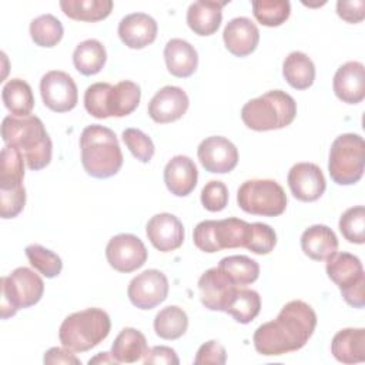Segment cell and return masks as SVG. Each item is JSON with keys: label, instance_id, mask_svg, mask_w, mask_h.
<instances>
[{"label": "cell", "instance_id": "32", "mask_svg": "<svg viewBox=\"0 0 365 365\" xmlns=\"http://www.w3.org/2000/svg\"><path fill=\"white\" fill-rule=\"evenodd\" d=\"M24 157L20 150L4 145L0 154V190H16L23 187Z\"/></svg>", "mask_w": 365, "mask_h": 365}, {"label": "cell", "instance_id": "33", "mask_svg": "<svg viewBox=\"0 0 365 365\" xmlns=\"http://www.w3.org/2000/svg\"><path fill=\"white\" fill-rule=\"evenodd\" d=\"M218 268L237 285L245 287L259 277V265L247 255H230L220 261Z\"/></svg>", "mask_w": 365, "mask_h": 365}, {"label": "cell", "instance_id": "39", "mask_svg": "<svg viewBox=\"0 0 365 365\" xmlns=\"http://www.w3.org/2000/svg\"><path fill=\"white\" fill-rule=\"evenodd\" d=\"M26 257L30 265L46 278H54L61 272V258L43 245L31 244L26 247Z\"/></svg>", "mask_w": 365, "mask_h": 365}, {"label": "cell", "instance_id": "35", "mask_svg": "<svg viewBox=\"0 0 365 365\" xmlns=\"http://www.w3.org/2000/svg\"><path fill=\"white\" fill-rule=\"evenodd\" d=\"M188 328L185 311L177 305L163 308L154 318V331L163 339H178Z\"/></svg>", "mask_w": 365, "mask_h": 365}, {"label": "cell", "instance_id": "7", "mask_svg": "<svg viewBox=\"0 0 365 365\" xmlns=\"http://www.w3.org/2000/svg\"><path fill=\"white\" fill-rule=\"evenodd\" d=\"M44 292V282L38 274L27 267H19L7 277H1V319L13 317L19 309L36 305Z\"/></svg>", "mask_w": 365, "mask_h": 365}, {"label": "cell", "instance_id": "41", "mask_svg": "<svg viewBox=\"0 0 365 365\" xmlns=\"http://www.w3.org/2000/svg\"><path fill=\"white\" fill-rule=\"evenodd\" d=\"M277 244V234L274 228L264 222H251L244 248L258 255L269 254Z\"/></svg>", "mask_w": 365, "mask_h": 365}, {"label": "cell", "instance_id": "13", "mask_svg": "<svg viewBox=\"0 0 365 365\" xmlns=\"http://www.w3.org/2000/svg\"><path fill=\"white\" fill-rule=\"evenodd\" d=\"M198 160L205 171L212 174H225L238 164V150L225 137L211 135L202 140L197 150Z\"/></svg>", "mask_w": 365, "mask_h": 365}, {"label": "cell", "instance_id": "28", "mask_svg": "<svg viewBox=\"0 0 365 365\" xmlns=\"http://www.w3.org/2000/svg\"><path fill=\"white\" fill-rule=\"evenodd\" d=\"M282 74L292 88L307 90L314 84L315 66L305 53L292 51L284 60Z\"/></svg>", "mask_w": 365, "mask_h": 365}, {"label": "cell", "instance_id": "3", "mask_svg": "<svg viewBox=\"0 0 365 365\" xmlns=\"http://www.w3.org/2000/svg\"><path fill=\"white\" fill-rule=\"evenodd\" d=\"M81 164L94 178L115 175L123 165V153L113 130L100 124L87 125L80 135Z\"/></svg>", "mask_w": 365, "mask_h": 365}, {"label": "cell", "instance_id": "31", "mask_svg": "<svg viewBox=\"0 0 365 365\" xmlns=\"http://www.w3.org/2000/svg\"><path fill=\"white\" fill-rule=\"evenodd\" d=\"M63 13L77 21H100L110 16L111 0H61Z\"/></svg>", "mask_w": 365, "mask_h": 365}, {"label": "cell", "instance_id": "48", "mask_svg": "<svg viewBox=\"0 0 365 365\" xmlns=\"http://www.w3.org/2000/svg\"><path fill=\"white\" fill-rule=\"evenodd\" d=\"M143 362L145 365L148 364H165V365H178L180 359L175 354V351L170 346H164V345H158V346H153L148 348L147 354L143 358Z\"/></svg>", "mask_w": 365, "mask_h": 365}, {"label": "cell", "instance_id": "5", "mask_svg": "<svg viewBox=\"0 0 365 365\" xmlns=\"http://www.w3.org/2000/svg\"><path fill=\"white\" fill-rule=\"evenodd\" d=\"M111 321L101 308H86L64 318L58 329V339L63 346L73 352H86L107 338Z\"/></svg>", "mask_w": 365, "mask_h": 365}, {"label": "cell", "instance_id": "25", "mask_svg": "<svg viewBox=\"0 0 365 365\" xmlns=\"http://www.w3.org/2000/svg\"><path fill=\"white\" fill-rule=\"evenodd\" d=\"M301 248L308 258L314 261H324L336 252L338 238L329 227L315 224L302 232Z\"/></svg>", "mask_w": 365, "mask_h": 365}, {"label": "cell", "instance_id": "38", "mask_svg": "<svg viewBox=\"0 0 365 365\" xmlns=\"http://www.w3.org/2000/svg\"><path fill=\"white\" fill-rule=\"evenodd\" d=\"M254 17L267 27H278L285 23L291 14L288 0H255L252 1Z\"/></svg>", "mask_w": 365, "mask_h": 365}, {"label": "cell", "instance_id": "45", "mask_svg": "<svg viewBox=\"0 0 365 365\" xmlns=\"http://www.w3.org/2000/svg\"><path fill=\"white\" fill-rule=\"evenodd\" d=\"M26 204L24 185L16 190H0V215L4 220L17 217Z\"/></svg>", "mask_w": 365, "mask_h": 365}, {"label": "cell", "instance_id": "21", "mask_svg": "<svg viewBox=\"0 0 365 365\" xmlns=\"http://www.w3.org/2000/svg\"><path fill=\"white\" fill-rule=\"evenodd\" d=\"M198 171L194 161L187 155L173 157L164 168V182L168 191L177 197H185L197 185Z\"/></svg>", "mask_w": 365, "mask_h": 365}, {"label": "cell", "instance_id": "14", "mask_svg": "<svg viewBox=\"0 0 365 365\" xmlns=\"http://www.w3.org/2000/svg\"><path fill=\"white\" fill-rule=\"evenodd\" d=\"M292 195L304 202L317 201L327 188L322 170L314 163H297L287 177Z\"/></svg>", "mask_w": 365, "mask_h": 365}, {"label": "cell", "instance_id": "43", "mask_svg": "<svg viewBox=\"0 0 365 365\" xmlns=\"http://www.w3.org/2000/svg\"><path fill=\"white\" fill-rule=\"evenodd\" d=\"M111 88L110 83H94L84 93V107L96 118H108L107 96Z\"/></svg>", "mask_w": 365, "mask_h": 365}, {"label": "cell", "instance_id": "40", "mask_svg": "<svg viewBox=\"0 0 365 365\" xmlns=\"http://www.w3.org/2000/svg\"><path fill=\"white\" fill-rule=\"evenodd\" d=\"M339 231L342 237L352 244L365 242V208L356 205L348 208L339 218Z\"/></svg>", "mask_w": 365, "mask_h": 365}, {"label": "cell", "instance_id": "50", "mask_svg": "<svg viewBox=\"0 0 365 365\" xmlns=\"http://www.w3.org/2000/svg\"><path fill=\"white\" fill-rule=\"evenodd\" d=\"M88 364L91 365V364H118V362L113 358L111 352H101V354H98L97 356L91 358V359L88 361Z\"/></svg>", "mask_w": 365, "mask_h": 365}, {"label": "cell", "instance_id": "29", "mask_svg": "<svg viewBox=\"0 0 365 365\" xmlns=\"http://www.w3.org/2000/svg\"><path fill=\"white\" fill-rule=\"evenodd\" d=\"M1 98L6 108L14 117L30 115L34 107V96L30 84L21 78L9 80L1 90Z\"/></svg>", "mask_w": 365, "mask_h": 365}, {"label": "cell", "instance_id": "22", "mask_svg": "<svg viewBox=\"0 0 365 365\" xmlns=\"http://www.w3.org/2000/svg\"><path fill=\"white\" fill-rule=\"evenodd\" d=\"M227 1L200 0L190 4L187 10V24L198 36L214 34L222 20V7Z\"/></svg>", "mask_w": 365, "mask_h": 365}, {"label": "cell", "instance_id": "8", "mask_svg": "<svg viewBox=\"0 0 365 365\" xmlns=\"http://www.w3.org/2000/svg\"><path fill=\"white\" fill-rule=\"evenodd\" d=\"M238 207L252 215L277 217L287 208L284 188L269 178H255L242 182L237 191Z\"/></svg>", "mask_w": 365, "mask_h": 365}, {"label": "cell", "instance_id": "15", "mask_svg": "<svg viewBox=\"0 0 365 365\" xmlns=\"http://www.w3.org/2000/svg\"><path fill=\"white\" fill-rule=\"evenodd\" d=\"M238 287L218 268L207 269L198 279L201 304L210 311H225Z\"/></svg>", "mask_w": 365, "mask_h": 365}, {"label": "cell", "instance_id": "18", "mask_svg": "<svg viewBox=\"0 0 365 365\" xmlns=\"http://www.w3.org/2000/svg\"><path fill=\"white\" fill-rule=\"evenodd\" d=\"M227 50L235 57L250 56L258 46L259 31L248 17H235L227 23L222 31Z\"/></svg>", "mask_w": 365, "mask_h": 365}, {"label": "cell", "instance_id": "30", "mask_svg": "<svg viewBox=\"0 0 365 365\" xmlns=\"http://www.w3.org/2000/svg\"><path fill=\"white\" fill-rule=\"evenodd\" d=\"M107 60L104 46L96 40L88 38L77 44L73 53V63L78 73L84 76H94L101 71Z\"/></svg>", "mask_w": 365, "mask_h": 365}, {"label": "cell", "instance_id": "9", "mask_svg": "<svg viewBox=\"0 0 365 365\" xmlns=\"http://www.w3.org/2000/svg\"><path fill=\"white\" fill-rule=\"evenodd\" d=\"M328 278L338 285L344 301L354 308L365 305V274L362 262L349 252H334L327 258Z\"/></svg>", "mask_w": 365, "mask_h": 365}, {"label": "cell", "instance_id": "19", "mask_svg": "<svg viewBox=\"0 0 365 365\" xmlns=\"http://www.w3.org/2000/svg\"><path fill=\"white\" fill-rule=\"evenodd\" d=\"M335 96L346 104H358L365 97V67L359 61L342 64L332 81Z\"/></svg>", "mask_w": 365, "mask_h": 365}, {"label": "cell", "instance_id": "6", "mask_svg": "<svg viewBox=\"0 0 365 365\" xmlns=\"http://www.w3.org/2000/svg\"><path fill=\"white\" fill-rule=\"evenodd\" d=\"M365 141L359 134L338 135L331 144L328 171L338 185H351L364 175Z\"/></svg>", "mask_w": 365, "mask_h": 365}, {"label": "cell", "instance_id": "1", "mask_svg": "<svg viewBox=\"0 0 365 365\" xmlns=\"http://www.w3.org/2000/svg\"><path fill=\"white\" fill-rule=\"evenodd\" d=\"M317 314L301 299L287 302L274 321L259 325L252 336L254 346L264 356H279L301 349L312 336Z\"/></svg>", "mask_w": 365, "mask_h": 365}, {"label": "cell", "instance_id": "26", "mask_svg": "<svg viewBox=\"0 0 365 365\" xmlns=\"http://www.w3.org/2000/svg\"><path fill=\"white\" fill-rule=\"evenodd\" d=\"M147 339L135 328H123L111 345V355L118 364H133L147 354Z\"/></svg>", "mask_w": 365, "mask_h": 365}, {"label": "cell", "instance_id": "12", "mask_svg": "<svg viewBox=\"0 0 365 365\" xmlns=\"http://www.w3.org/2000/svg\"><path fill=\"white\" fill-rule=\"evenodd\" d=\"M168 288L165 274L158 269H145L130 281L127 295L134 307L140 309H153L165 301Z\"/></svg>", "mask_w": 365, "mask_h": 365}, {"label": "cell", "instance_id": "10", "mask_svg": "<svg viewBox=\"0 0 365 365\" xmlns=\"http://www.w3.org/2000/svg\"><path fill=\"white\" fill-rule=\"evenodd\" d=\"M40 94L47 108L54 113H67L77 106V86L70 74L61 70L47 71L40 80Z\"/></svg>", "mask_w": 365, "mask_h": 365}, {"label": "cell", "instance_id": "27", "mask_svg": "<svg viewBox=\"0 0 365 365\" xmlns=\"http://www.w3.org/2000/svg\"><path fill=\"white\" fill-rule=\"evenodd\" d=\"M140 86L130 80H123L111 86L107 97L108 117H125L131 114L140 104Z\"/></svg>", "mask_w": 365, "mask_h": 365}, {"label": "cell", "instance_id": "16", "mask_svg": "<svg viewBox=\"0 0 365 365\" xmlns=\"http://www.w3.org/2000/svg\"><path fill=\"white\" fill-rule=\"evenodd\" d=\"M190 100L187 93L177 86L160 88L148 103V115L158 124L180 120L188 110Z\"/></svg>", "mask_w": 365, "mask_h": 365}, {"label": "cell", "instance_id": "42", "mask_svg": "<svg viewBox=\"0 0 365 365\" xmlns=\"http://www.w3.org/2000/svg\"><path fill=\"white\" fill-rule=\"evenodd\" d=\"M123 141L130 153L141 163H150L155 153L153 140L138 128H125L123 131Z\"/></svg>", "mask_w": 365, "mask_h": 365}, {"label": "cell", "instance_id": "23", "mask_svg": "<svg viewBox=\"0 0 365 365\" xmlns=\"http://www.w3.org/2000/svg\"><path fill=\"white\" fill-rule=\"evenodd\" d=\"M164 60L167 70L178 78L192 76L198 66L197 50L182 38H171L165 44Z\"/></svg>", "mask_w": 365, "mask_h": 365}, {"label": "cell", "instance_id": "44", "mask_svg": "<svg viewBox=\"0 0 365 365\" xmlns=\"http://www.w3.org/2000/svg\"><path fill=\"white\" fill-rule=\"evenodd\" d=\"M201 204L211 212L222 211L228 204V188L222 181L211 180L201 191Z\"/></svg>", "mask_w": 365, "mask_h": 365}, {"label": "cell", "instance_id": "37", "mask_svg": "<svg viewBox=\"0 0 365 365\" xmlns=\"http://www.w3.org/2000/svg\"><path fill=\"white\" fill-rule=\"evenodd\" d=\"M63 34V24L53 14H41L30 23V36L36 46L54 47L61 41Z\"/></svg>", "mask_w": 365, "mask_h": 365}, {"label": "cell", "instance_id": "4", "mask_svg": "<svg viewBox=\"0 0 365 365\" xmlns=\"http://www.w3.org/2000/svg\"><path fill=\"white\" fill-rule=\"evenodd\" d=\"M297 117L295 100L282 90H271L252 98L241 108L244 124L254 131L279 130Z\"/></svg>", "mask_w": 365, "mask_h": 365}, {"label": "cell", "instance_id": "49", "mask_svg": "<svg viewBox=\"0 0 365 365\" xmlns=\"http://www.w3.org/2000/svg\"><path fill=\"white\" fill-rule=\"evenodd\" d=\"M43 362L47 365H56V364H64V365H81V361L71 352V349L63 346H53L50 348L43 358Z\"/></svg>", "mask_w": 365, "mask_h": 365}, {"label": "cell", "instance_id": "11", "mask_svg": "<svg viewBox=\"0 0 365 365\" xmlns=\"http://www.w3.org/2000/svg\"><path fill=\"white\" fill-rule=\"evenodd\" d=\"M147 257L148 254L144 242L133 234L114 235L106 247V258L110 267L124 274L141 268L145 264Z\"/></svg>", "mask_w": 365, "mask_h": 365}, {"label": "cell", "instance_id": "46", "mask_svg": "<svg viewBox=\"0 0 365 365\" xmlns=\"http://www.w3.org/2000/svg\"><path fill=\"white\" fill-rule=\"evenodd\" d=\"M227 362V351L225 348L215 339H211L202 344L197 355L194 358V364L197 365H224Z\"/></svg>", "mask_w": 365, "mask_h": 365}, {"label": "cell", "instance_id": "2", "mask_svg": "<svg viewBox=\"0 0 365 365\" xmlns=\"http://www.w3.org/2000/svg\"><path fill=\"white\" fill-rule=\"evenodd\" d=\"M1 138L6 145L21 151L30 170L38 171L51 161L53 143L37 115H7L1 123Z\"/></svg>", "mask_w": 365, "mask_h": 365}, {"label": "cell", "instance_id": "17", "mask_svg": "<svg viewBox=\"0 0 365 365\" xmlns=\"http://www.w3.org/2000/svg\"><path fill=\"white\" fill-rule=\"evenodd\" d=\"M145 234L153 247L161 252L178 250L185 237L182 222L170 212L153 215L145 225Z\"/></svg>", "mask_w": 365, "mask_h": 365}, {"label": "cell", "instance_id": "47", "mask_svg": "<svg viewBox=\"0 0 365 365\" xmlns=\"http://www.w3.org/2000/svg\"><path fill=\"white\" fill-rule=\"evenodd\" d=\"M336 14L346 23H361L365 17V1L339 0L336 3Z\"/></svg>", "mask_w": 365, "mask_h": 365}, {"label": "cell", "instance_id": "36", "mask_svg": "<svg viewBox=\"0 0 365 365\" xmlns=\"http://www.w3.org/2000/svg\"><path fill=\"white\" fill-rule=\"evenodd\" d=\"M250 222L230 217L220 221H215V235L218 250L227 248H244L248 234Z\"/></svg>", "mask_w": 365, "mask_h": 365}, {"label": "cell", "instance_id": "20", "mask_svg": "<svg viewBox=\"0 0 365 365\" xmlns=\"http://www.w3.org/2000/svg\"><path fill=\"white\" fill-rule=\"evenodd\" d=\"M157 21L145 13H131L118 23V36L121 41L134 50H140L151 44L157 37Z\"/></svg>", "mask_w": 365, "mask_h": 365}, {"label": "cell", "instance_id": "34", "mask_svg": "<svg viewBox=\"0 0 365 365\" xmlns=\"http://www.w3.org/2000/svg\"><path fill=\"white\" fill-rule=\"evenodd\" d=\"M261 297L257 291L238 287L231 297L224 312L230 314L237 322L248 324L259 314Z\"/></svg>", "mask_w": 365, "mask_h": 365}, {"label": "cell", "instance_id": "24", "mask_svg": "<svg viewBox=\"0 0 365 365\" xmlns=\"http://www.w3.org/2000/svg\"><path fill=\"white\" fill-rule=\"evenodd\" d=\"M331 352L342 364L365 361V329L345 328L338 331L331 342Z\"/></svg>", "mask_w": 365, "mask_h": 365}]
</instances>
